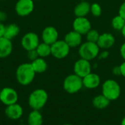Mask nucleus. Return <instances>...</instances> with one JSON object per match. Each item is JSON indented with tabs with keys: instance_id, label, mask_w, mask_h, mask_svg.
Returning a JSON list of instances; mask_svg holds the SVG:
<instances>
[{
	"instance_id": "1",
	"label": "nucleus",
	"mask_w": 125,
	"mask_h": 125,
	"mask_svg": "<svg viewBox=\"0 0 125 125\" xmlns=\"http://www.w3.org/2000/svg\"><path fill=\"white\" fill-rule=\"evenodd\" d=\"M35 74L36 73L33 69L31 63H24L19 65L15 72L16 80L21 85H28L31 84L35 77Z\"/></svg>"
},
{
	"instance_id": "2",
	"label": "nucleus",
	"mask_w": 125,
	"mask_h": 125,
	"mask_svg": "<svg viewBox=\"0 0 125 125\" xmlns=\"http://www.w3.org/2000/svg\"><path fill=\"white\" fill-rule=\"evenodd\" d=\"M48 99V95L46 91L42 88H37L30 94L28 99V103L32 110L40 111L46 105Z\"/></svg>"
},
{
	"instance_id": "3",
	"label": "nucleus",
	"mask_w": 125,
	"mask_h": 125,
	"mask_svg": "<svg viewBox=\"0 0 125 125\" xmlns=\"http://www.w3.org/2000/svg\"><path fill=\"white\" fill-rule=\"evenodd\" d=\"M78 53L81 58L91 61L98 56L100 53V47L97 43L86 41L81 44Z\"/></svg>"
},
{
	"instance_id": "4",
	"label": "nucleus",
	"mask_w": 125,
	"mask_h": 125,
	"mask_svg": "<svg viewBox=\"0 0 125 125\" xmlns=\"http://www.w3.org/2000/svg\"><path fill=\"white\" fill-rule=\"evenodd\" d=\"M103 94L110 101L116 100L121 94V87L119 84L114 80H105L102 86Z\"/></svg>"
},
{
	"instance_id": "5",
	"label": "nucleus",
	"mask_w": 125,
	"mask_h": 125,
	"mask_svg": "<svg viewBox=\"0 0 125 125\" xmlns=\"http://www.w3.org/2000/svg\"><path fill=\"white\" fill-rule=\"evenodd\" d=\"M83 86V78L75 73L67 76L63 82V88L68 94H75L78 92Z\"/></svg>"
},
{
	"instance_id": "6",
	"label": "nucleus",
	"mask_w": 125,
	"mask_h": 125,
	"mask_svg": "<svg viewBox=\"0 0 125 125\" xmlns=\"http://www.w3.org/2000/svg\"><path fill=\"white\" fill-rule=\"evenodd\" d=\"M51 47V55L57 59L65 58L70 53V47L64 41V40H58L52 45Z\"/></svg>"
},
{
	"instance_id": "7",
	"label": "nucleus",
	"mask_w": 125,
	"mask_h": 125,
	"mask_svg": "<svg viewBox=\"0 0 125 125\" xmlns=\"http://www.w3.org/2000/svg\"><path fill=\"white\" fill-rule=\"evenodd\" d=\"M21 43L22 47L27 52L35 50L40 43L39 36L35 32H29L22 37Z\"/></svg>"
},
{
	"instance_id": "8",
	"label": "nucleus",
	"mask_w": 125,
	"mask_h": 125,
	"mask_svg": "<svg viewBox=\"0 0 125 125\" xmlns=\"http://www.w3.org/2000/svg\"><path fill=\"white\" fill-rule=\"evenodd\" d=\"M18 99V92L12 88L5 87L1 89L0 91V101L4 105H10L17 103Z\"/></svg>"
},
{
	"instance_id": "9",
	"label": "nucleus",
	"mask_w": 125,
	"mask_h": 125,
	"mask_svg": "<svg viewBox=\"0 0 125 125\" xmlns=\"http://www.w3.org/2000/svg\"><path fill=\"white\" fill-rule=\"evenodd\" d=\"M34 8V4L33 0H18L15 10L17 15L21 17H25L30 15Z\"/></svg>"
},
{
	"instance_id": "10",
	"label": "nucleus",
	"mask_w": 125,
	"mask_h": 125,
	"mask_svg": "<svg viewBox=\"0 0 125 125\" xmlns=\"http://www.w3.org/2000/svg\"><path fill=\"white\" fill-rule=\"evenodd\" d=\"M74 73L78 76L83 78L92 72V66L89 60L81 58L74 64Z\"/></svg>"
},
{
	"instance_id": "11",
	"label": "nucleus",
	"mask_w": 125,
	"mask_h": 125,
	"mask_svg": "<svg viewBox=\"0 0 125 125\" xmlns=\"http://www.w3.org/2000/svg\"><path fill=\"white\" fill-rule=\"evenodd\" d=\"M73 30L78 32L81 35H86L91 29V22L86 17H76L73 23Z\"/></svg>"
},
{
	"instance_id": "12",
	"label": "nucleus",
	"mask_w": 125,
	"mask_h": 125,
	"mask_svg": "<svg viewBox=\"0 0 125 125\" xmlns=\"http://www.w3.org/2000/svg\"><path fill=\"white\" fill-rule=\"evenodd\" d=\"M59 32L57 29L51 26L46 27L42 32V42H45L49 45H52L56 41H58Z\"/></svg>"
},
{
	"instance_id": "13",
	"label": "nucleus",
	"mask_w": 125,
	"mask_h": 125,
	"mask_svg": "<svg viewBox=\"0 0 125 125\" xmlns=\"http://www.w3.org/2000/svg\"><path fill=\"white\" fill-rule=\"evenodd\" d=\"M97 43L100 49H102L103 50H108L114 45L115 38L111 33L105 32L100 35Z\"/></svg>"
},
{
	"instance_id": "14",
	"label": "nucleus",
	"mask_w": 125,
	"mask_h": 125,
	"mask_svg": "<svg viewBox=\"0 0 125 125\" xmlns=\"http://www.w3.org/2000/svg\"><path fill=\"white\" fill-rule=\"evenodd\" d=\"M23 113V108L18 103L7 105L5 109V115L12 120L19 119Z\"/></svg>"
},
{
	"instance_id": "15",
	"label": "nucleus",
	"mask_w": 125,
	"mask_h": 125,
	"mask_svg": "<svg viewBox=\"0 0 125 125\" xmlns=\"http://www.w3.org/2000/svg\"><path fill=\"white\" fill-rule=\"evenodd\" d=\"M64 41L70 48L80 46L82 43V35L75 30L70 31L67 34H66L64 37Z\"/></svg>"
},
{
	"instance_id": "16",
	"label": "nucleus",
	"mask_w": 125,
	"mask_h": 125,
	"mask_svg": "<svg viewBox=\"0 0 125 125\" xmlns=\"http://www.w3.org/2000/svg\"><path fill=\"white\" fill-rule=\"evenodd\" d=\"M100 84V77L98 74L90 73L83 78V85L88 89H94Z\"/></svg>"
},
{
	"instance_id": "17",
	"label": "nucleus",
	"mask_w": 125,
	"mask_h": 125,
	"mask_svg": "<svg viewBox=\"0 0 125 125\" xmlns=\"http://www.w3.org/2000/svg\"><path fill=\"white\" fill-rule=\"evenodd\" d=\"M12 41L5 38L0 37V58H5L10 56L12 52Z\"/></svg>"
},
{
	"instance_id": "18",
	"label": "nucleus",
	"mask_w": 125,
	"mask_h": 125,
	"mask_svg": "<svg viewBox=\"0 0 125 125\" xmlns=\"http://www.w3.org/2000/svg\"><path fill=\"white\" fill-rule=\"evenodd\" d=\"M90 9L91 4L86 1H82L75 6L74 14L76 17H86L90 13Z\"/></svg>"
},
{
	"instance_id": "19",
	"label": "nucleus",
	"mask_w": 125,
	"mask_h": 125,
	"mask_svg": "<svg viewBox=\"0 0 125 125\" xmlns=\"http://www.w3.org/2000/svg\"><path fill=\"white\" fill-rule=\"evenodd\" d=\"M33 69L36 74H42L46 71L48 69V63L42 57H37L31 63Z\"/></svg>"
},
{
	"instance_id": "20",
	"label": "nucleus",
	"mask_w": 125,
	"mask_h": 125,
	"mask_svg": "<svg viewBox=\"0 0 125 125\" xmlns=\"http://www.w3.org/2000/svg\"><path fill=\"white\" fill-rule=\"evenodd\" d=\"M19 33H20V27H18V25H17L15 23H12L5 26L4 37L12 41L13 38L18 36Z\"/></svg>"
},
{
	"instance_id": "21",
	"label": "nucleus",
	"mask_w": 125,
	"mask_h": 125,
	"mask_svg": "<svg viewBox=\"0 0 125 125\" xmlns=\"http://www.w3.org/2000/svg\"><path fill=\"white\" fill-rule=\"evenodd\" d=\"M27 123L29 125H42L43 118L41 113L37 110L31 111L27 119Z\"/></svg>"
},
{
	"instance_id": "22",
	"label": "nucleus",
	"mask_w": 125,
	"mask_h": 125,
	"mask_svg": "<svg viewBox=\"0 0 125 125\" xmlns=\"http://www.w3.org/2000/svg\"><path fill=\"white\" fill-rule=\"evenodd\" d=\"M110 102L111 101L106 97H105L103 94H100V95L96 96L93 99L92 105L95 108L103 110V109L106 108L109 105Z\"/></svg>"
},
{
	"instance_id": "23",
	"label": "nucleus",
	"mask_w": 125,
	"mask_h": 125,
	"mask_svg": "<svg viewBox=\"0 0 125 125\" xmlns=\"http://www.w3.org/2000/svg\"><path fill=\"white\" fill-rule=\"evenodd\" d=\"M36 52L37 53L38 57H40L44 58V57H48L49 55H51V45H49L45 42L40 43L36 49Z\"/></svg>"
},
{
	"instance_id": "24",
	"label": "nucleus",
	"mask_w": 125,
	"mask_h": 125,
	"mask_svg": "<svg viewBox=\"0 0 125 125\" xmlns=\"http://www.w3.org/2000/svg\"><path fill=\"white\" fill-rule=\"evenodd\" d=\"M111 25L113 28L118 31H122L125 25V20L119 15L115 16L111 21Z\"/></svg>"
},
{
	"instance_id": "25",
	"label": "nucleus",
	"mask_w": 125,
	"mask_h": 125,
	"mask_svg": "<svg viewBox=\"0 0 125 125\" xmlns=\"http://www.w3.org/2000/svg\"><path fill=\"white\" fill-rule=\"evenodd\" d=\"M86 35V40H87V41L93 42V43H97L98 39H99L100 35L97 30L92 29Z\"/></svg>"
},
{
	"instance_id": "26",
	"label": "nucleus",
	"mask_w": 125,
	"mask_h": 125,
	"mask_svg": "<svg viewBox=\"0 0 125 125\" xmlns=\"http://www.w3.org/2000/svg\"><path fill=\"white\" fill-rule=\"evenodd\" d=\"M91 13L94 17H99L102 14V8L101 6L98 3H93L91 4V9H90Z\"/></svg>"
},
{
	"instance_id": "27",
	"label": "nucleus",
	"mask_w": 125,
	"mask_h": 125,
	"mask_svg": "<svg viewBox=\"0 0 125 125\" xmlns=\"http://www.w3.org/2000/svg\"><path fill=\"white\" fill-rule=\"evenodd\" d=\"M28 52V57L29 59L32 60H34V59H36L37 57H38V55H37V53L36 52V49L35 50H31V51H29L27 52Z\"/></svg>"
},
{
	"instance_id": "28",
	"label": "nucleus",
	"mask_w": 125,
	"mask_h": 125,
	"mask_svg": "<svg viewBox=\"0 0 125 125\" xmlns=\"http://www.w3.org/2000/svg\"><path fill=\"white\" fill-rule=\"evenodd\" d=\"M119 15H121V16L125 20V1H124V2L121 4V6L119 7Z\"/></svg>"
},
{
	"instance_id": "29",
	"label": "nucleus",
	"mask_w": 125,
	"mask_h": 125,
	"mask_svg": "<svg viewBox=\"0 0 125 125\" xmlns=\"http://www.w3.org/2000/svg\"><path fill=\"white\" fill-rule=\"evenodd\" d=\"M108 55H109V52L107 50H104L103 52L99 53V55H98L100 59H105L106 57H108Z\"/></svg>"
},
{
	"instance_id": "30",
	"label": "nucleus",
	"mask_w": 125,
	"mask_h": 125,
	"mask_svg": "<svg viewBox=\"0 0 125 125\" xmlns=\"http://www.w3.org/2000/svg\"><path fill=\"white\" fill-rule=\"evenodd\" d=\"M7 18V15L4 11H1L0 10V22H3Z\"/></svg>"
},
{
	"instance_id": "31",
	"label": "nucleus",
	"mask_w": 125,
	"mask_h": 125,
	"mask_svg": "<svg viewBox=\"0 0 125 125\" xmlns=\"http://www.w3.org/2000/svg\"><path fill=\"white\" fill-rule=\"evenodd\" d=\"M113 74L118 76V75H121V70H120V66H115L113 69Z\"/></svg>"
},
{
	"instance_id": "32",
	"label": "nucleus",
	"mask_w": 125,
	"mask_h": 125,
	"mask_svg": "<svg viewBox=\"0 0 125 125\" xmlns=\"http://www.w3.org/2000/svg\"><path fill=\"white\" fill-rule=\"evenodd\" d=\"M120 54L122 57L125 60V42L122 45L121 48H120Z\"/></svg>"
},
{
	"instance_id": "33",
	"label": "nucleus",
	"mask_w": 125,
	"mask_h": 125,
	"mask_svg": "<svg viewBox=\"0 0 125 125\" xmlns=\"http://www.w3.org/2000/svg\"><path fill=\"white\" fill-rule=\"evenodd\" d=\"M4 31H5V26L4 25L3 22H0V37L4 36Z\"/></svg>"
},
{
	"instance_id": "34",
	"label": "nucleus",
	"mask_w": 125,
	"mask_h": 125,
	"mask_svg": "<svg viewBox=\"0 0 125 125\" xmlns=\"http://www.w3.org/2000/svg\"><path fill=\"white\" fill-rule=\"evenodd\" d=\"M120 70H121V75L125 78V61L120 65Z\"/></svg>"
},
{
	"instance_id": "35",
	"label": "nucleus",
	"mask_w": 125,
	"mask_h": 125,
	"mask_svg": "<svg viewBox=\"0 0 125 125\" xmlns=\"http://www.w3.org/2000/svg\"><path fill=\"white\" fill-rule=\"evenodd\" d=\"M122 35H123V37L125 38V27H123V29H122Z\"/></svg>"
},
{
	"instance_id": "36",
	"label": "nucleus",
	"mask_w": 125,
	"mask_h": 125,
	"mask_svg": "<svg viewBox=\"0 0 125 125\" xmlns=\"http://www.w3.org/2000/svg\"><path fill=\"white\" fill-rule=\"evenodd\" d=\"M121 125H125V117L122 119V121L121 122Z\"/></svg>"
},
{
	"instance_id": "37",
	"label": "nucleus",
	"mask_w": 125,
	"mask_h": 125,
	"mask_svg": "<svg viewBox=\"0 0 125 125\" xmlns=\"http://www.w3.org/2000/svg\"><path fill=\"white\" fill-rule=\"evenodd\" d=\"M70 125V124H65V125Z\"/></svg>"
},
{
	"instance_id": "38",
	"label": "nucleus",
	"mask_w": 125,
	"mask_h": 125,
	"mask_svg": "<svg viewBox=\"0 0 125 125\" xmlns=\"http://www.w3.org/2000/svg\"><path fill=\"white\" fill-rule=\"evenodd\" d=\"M0 91H1V89H0Z\"/></svg>"
}]
</instances>
